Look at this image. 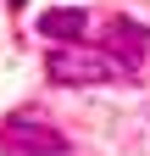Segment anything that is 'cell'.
<instances>
[{
  "label": "cell",
  "mask_w": 150,
  "mask_h": 156,
  "mask_svg": "<svg viewBox=\"0 0 150 156\" xmlns=\"http://www.w3.org/2000/svg\"><path fill=\"white\" fill-rule=\"evenodd\" d=\"M45 73H50V84H111L117 62L100 56V50H78L72 45V50H50Z\"/></svg>",
  "instance_id": "6da1fadb"
},
{
  "label": "cell",
  "mask_w": 150,
  "mask_h": 156,
  "mask_svg": "<svg viewBox=\"0 0 150 156\" xmlns=\"http://www.w3.org/2000/svg\"><path fill=\"white\" fill-rule=\"evenodd\" d=\"M0 151H6V156H61V151H67V140H61L50 123L11 117V123L0 128Z\"/></svg>",
  "instance_id": "7a4b0ae2"
},
{
  "label": "cell",
  "mask_w": 150,
  "mask_h": 156,
  "mask_svg": "<svg viewBox=\"0 0 150 156\" xmlns=\"http://www.w3.org/2000/svg\"><path fill=\"white\" fill-rule=\"evenodd\" d=\"M100 45H106V56L117 67H139L145 62V23H139V17H111Z\"/></svg>",
  "instance_id": "3957f363"
},
{
  "label": "cell",
  "mask_w": 150,
  "mask_h": 156,
  "mask_svg": "<svg viewBox=\"0 0 150 156\" xmlns=\"http://www.w3.org/2000/svg\"><path fill=\"white\" fill-rule=\"evenodd\" d=\"M84 28H89V11H84V6H61V11H45V17H39V34H45V39H61V50L78 45Z\"/></svg>",
  "instance_id": "277c9868"
},
{
  "label": "cell",
  "mask_w": 150,
  "mask_h": 156,
  "mask_svg": "<svg viewBox=\"0 0 150 156\" xmlns=\"http://www.w3.org/2000/svg\"><path fill=\"white\" fill-rule=\"evenodd\" d=\"M11 6H22V0H11Z\"/></svg>",
  "instance_id": "5b68a950"
}]
</instances>
